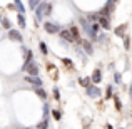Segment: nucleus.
<instances>
[{
  "mask_svg": "<svg viewBox=\"0 0 132 129\" xmlns=\"http://www.w3.org/2000/svg\"><path fill=\"white\" fill-rule=\"evenodd\" d=\"M52 94H54V99L55 101H60V90H59L57 87H54V89H52Z\"/></svg>",
  "mask_w": 132,
  "mask_h": 129,
  "instance_id": "nucleus-26",
  "label": "nucleus"
},
{
  "mask_svg": "<svg viewBox=\"0 0 132 129\" xmlns=\"http://www.w3.org/2000/svg\"><path fill=\"white\" fill-rule=\"evenodd\" d=\"M124 49H126V50H129V49H130V39H129V37H124Z\"/></svg>",
  "mask_w": 132,
  "mask_h": 129,
  "instance_id": "nucleus-27",
  "label": "nucleus"
},
{
  "mask_svg": "<svg viewBox=\"0 0 132 129\" xmlns=\"http://www.w3.org/2000/svg\"><path fill=\"white\" fill-rule=\"evenodd\" d=\"M13 5H15V10L19 13H25V7H23L22 0H13Z\"/></svg>",
  "mask_w": 132,
  "mask_h": 129,
  "instance_id": "nucleus-16",
  "label": "nucleus"
},
{
  "mask_svg": "<svg viewBox=\"0 0 132 129\" xmlns=\"http://www.w3.org/2000/svg\"><path fill=\"white\" fill-rule=\"evenodd\" d=\"M114 97V89H112V86H109L105 89V97H104V99H112Z\"/></svg>",
  "mask_w": 132,
  "mask_h": 129,
  "instance_id": "nucleus-21",
  "label": "nucleus"
},
{
  "mask_svg": "<svg viewBox=\"0 0 132 129\" xmlns=\"http://www.w3.org/2000/svg\"><path fill=\"white\" fill-rule=\"evenodd\" d=\"M99 24H100V27H102L104 30H109V29H110V19H109V17H104V15H100V19H99Z\"/></svg>",
  "mask_w": 132,
  "mask_h": 129,
  "instance_id": "nucleus-11",
  "label": "nucleus"
},
{
  "mask_svg": "<svg viewBox=\"0 0 132 129\" xmlns=\"http://www.w3.org/2000/svg\"><path fill=\"white\" fill-rule=\"evenodd\" d=\"M62 62H64L65 65H69V67H72V60H69V59H62Z\"/></svg>",
  "mask_w": 132,
  "mask_h": 129,
  "instance_id": "nucleus-30",
  "label": "nucleus"
},
{
  "mask_svg": "<svg viewBox=\"0 0 132 129\" xmlns=\"http://www.w3.org/2000/svg\"><path fill=\"white\" fill-rule=\"evenodd\" d=\"M39 49H40V52H42L44 55L48 54V47H47V44H45V42H39Z\"/></svg>",
  "mask_w": 132,
  "mask_h": 129,
  "instance_id": "nucleus-23",
  "label": "nucleus"
},
{
  "mask_svg": "<svg viewBox=\"0 0 132 129\" xmlns=\"http://www.w3.org/2000/svg\"><path fill=\"white\" fill-rule=\"evenodd\" d=\"M22 71L27 72V75H39V65H37L35 60H30L27 64H23Z\"/></svg>",
  "mask_w": 132,
  "mask_h": 129,
  "instance_id": "nucleus-2",
  "label": "nucleus"
},
{
  "mask_svg": "<svg viewBox=\"0 0 132 129\" xmlns=\"http://www.w3.org/2000/svg\"><path fill=\"white\" fill-rule=\"evenodd\" d=\"M70 34H72V39H74V42H77L79 45H82V39H80V30H79L77 25H72L70 29Z\"/></svg>",
  "mask_w": 132,
  "mask_h": 129,
  "instance_id": "nucleus-6",
  "label": "nucleus"
},
{
  "mask_svg": "<svg viewBox=\"0 0 132 129\" xmlns=\"http://www.w3.org/2000/svg\"><path fill=\"white\" fill-rule=\"evenodd\" d=\"M44 30L47 34H50V35H54V34H59L60 32V25H59V24H54V22H45L44 24Z\"/></svg>",
  "mask_w": 132,
  "mask_h": 129,
  "instance_id": "nucleus-3",
  "label": "nucleus"
},
{
  "mask_svg": "<svg viewBox=\"0 0 132 129\" xmlns=\"http://www.w3.org/2000/svg\"><path fill=\"white\" fill-rule=\"evenodd\" d=\"M17 22H19V27H20V29H25V27H27L25 13H19V15H17Z\"/></svg>",
  "mask_w": 132,
  "mask_h": 129,
  "instance_id": "nucleus-15",
  "label": "nucleus"
},
{
  "mask_svg": "<svg viewBox=\"0 0 132 129\" xmlns=\"http://www.w3.org/2000/svg\"><path fill=\"white\" fill-rule=\"evenodd\" d=\"M112 99H114V104H116V109H117V111H120V109H122V102H120V99H119L117 96H114Z\"/></svg>",
  "mask_w": 132,
  "mask_h": 129,
  "instance_id": "nucleus-25",
  "label": "nucleus"
},
{
  "mask_svg": "<svg viewBox=\"0 0 132 129\" xmlns=\"http://www.w3.org/2000/svg\"><path fill=\"white\" fill-rule=\"evenodd\" d=\"M82 47H84L85 54H89V55L94 54V47H92V44H90V40H82Z\"/></svg>",
  "mask_w": 132,
  "mask_h": 129,
  "instance_id": "nucleus-12",
  "label": "nucleus"
},
{
  "mask_svg": "<svg viewBox=\"0 0 132 129\" xmlns=\"http://www.w3.org/2000/svg\"><path fill=\"white\" fill-rule=\"evenodd\" d=\"M0 24H2V27H3L5 30H10V29H12V24H10V20L5 19V17L2 19V22H0Z\"/></svg>",
  "mask_w": 132,
  "mask_h": 129,
  "instance_id": "nucleus-19",
  "label": "nucleus"
},
{
  "mask_svg": "<svg viewBox=\"0 0 132 129\" xmlns=\"http://www.w3.org/2000/svg\"><path fill=\"white\" fill-rule=\"evenodd\" d=\"M105 129H114V127L110 126V124H107V126H105Z\"/></svg>",
  "mask_w": 132,
  "mask_h": 129,
  "instance_id": "nucleus-31",
  "label": "nucleus"
},
{
  "mask_svg": "<svg viewBox=\"0 0 132 129\" xmlns=\"http://www.w3.org/2000/svg\"><path fill=\"white\" fill-rule=\"evenodd\" d=\"M35 94L40 97L42 101H47V97H48V94H47V90L42 89V87H35Z\"/></svg>",
  "mask_w": 132,
  "mask_h": 129,
  "instance_id": "nucleus-14",
  "label": "nucleus"
},
{
  "mask_svg": "<svg viewBox=\"0 0 132 129\" xmlns=\"http://www.w3.org/2000/svg\"><path fill=\"white\" fill-rule=\"evenodd\" d=\"M25 81L29 82V84H32L34 87H42V86H44L42 79H40L39 75H27V77H25Z\"/></svg>",
  "mask_w": 132,
  "mask_h": 129,
  "instance_id": "nucleus-7",
  "label": "nucleus"
},
{
  "mask_svg": "<svg viewBox=\"0 0 132 129\" xmlns=\"http://www.w3.org/2000/svg\"><path fill=\"white\" fill-rule=\"evenodd\" d=\"M114 82H116V84H120V82H122V75H120L119 72L114 74Z\"/></svg>",
  "mask_w": 132,
  "mask_h": 129,
  "instance_id": "nucleus-29",
  "label": "nucleus"
},
{
  "mask_svg": "<svg viewBox=\"0 0 132 129\" xmlns=\"http://www.w3.org/2000/svg\"><path fill=\"white\" fill-rule=\"evenodd\" d=\"M90 79H92V84H100V82H102V71H100V69H95Z\"/></svg>",
  "mask_w": 132,
  "mask_h": 129,
  "instance_id": "nucleus-9",
  "label": "nucleus"
},
{
  "mask_svg": "<svg viewBox=\"0 0 132 129\" xmlns=\"http://www.w3.org/2000/svg\"><path fill=\"white\" fill-rule=\"evenodd\" d=\"M9 39H10V40H13V42H19V44H22V42H23L22 34H20L19 30H15V29H10V30H9Z\"/></svg>",
  "mask_w": 132,
  "mask_h": 129,
  "instance_id": "nucleus-4",
  "label": "nucleus"
},
{
  "mask_svg": "<svg viewBox=\"0 0 132 129\" xmlns=\"http://www.w3.org/2000/svg\"><path fill=\"white\" fill-rule=\"evenodd\" d=\"M52 10H54V5L50 2H40L39 7L35 9V22L39 24L44 17H50Z\"/></svg>",
  "mask_w": 132,
  "mask_h": 129,
  "instance_id": "nucleus-1",
  "label": "nucleus"
},
{
  "mask_svg": "<svg viewBox=\"0 0 132 129\" xmlns=\"http://www.w3.org/2000/svg\"><path fill=\"white\" fill-rule=\"evenodd\" d=\"M25 129H30V127H25Z\"/></svg>",
  "mask_w": 132,
  "mask_h": 129,
  "instance_id": "nucleus-33",
  "label": "nucleus"
},
{
  "mask_svg": "<svg viewBox=\"0 0 132 129\" xmlns=\"http://www.w3.org/2000/svg\"><path fill=\"white\" fill-rule=\"evenodd\" d=\"M50 111H52V109H50V107H48V104L45 102V104H44V117H45V119H47V117H48V112H50Z\"/></svg>",
  "mask_w": 132,
  "mask_h": 129,
  "instance_id": "nucleus-28",
  "label": "nucleus"
},
{
  "mask_svg": "<svg viewBox=\"0 0 132 129\" xmlns=\"http://www.w3.org/2000/svg\"><path fill=\"white\" fill-rule=\"evenodd\" d=\"M50 112H52V116H54L55 121H60V119H62V112H60L59 109H52Z\"/></svg>",
  "mask_w": 132,
  "mask_h": 129,
  "instance_id": "nucleus-22",
  "label": "nucleus"
},
{
  "mask_svg": "<svg viewBox=\"0 0 132 129\" xmlns=\"http://www.w3.org/2000/svg\"><path fill=\"white\" fill-rule=\"evenodd\" d=\"M79 22H80V25H82V29H84V32L89 35V34H90V25H92V24L87 20V17H80V19H79Z\"/></svg>",
  "mask_w": 132,
  "mask_h": 129,
  "instance_id": "nucleus-8",
  "label": "nucleus"
},
{
  "mask_svg": "<svg viewBox=\"0 0 132 129\" xmlns=\"http://www.w3.org/2000/svg\"><path fill=\"white\" fill-rule=\"evenodd\" d=\"M79 82H80V86H84L85 89H87V87L92 84V79H90V77H80V79H79Z\"/></svg>",
  "mask_w": 132,
  "mask_h": 129,
  "instance_id": "nucleus-18",
  "label": "nucleus"
},
{
  "mask_svg": "<svg viewBox=\"0 0 132 129\" xmlns=\"http://www.w3.org/2000/svg\"><path fill=\"white\" fill-rule=\"evenodd\" d=\"M37 129H48V119L44 117V121H40V123L37 124Z\"/></svg>",
  "mask_w": 132,
  "mask_h": 129,
  "instance_id": "nucleus-24",
  "label": "nucleus"
},
{
  "mask_svg": "<svg viewBox=\"0 0 132 129\" xmlns=\"http://www.w3.org/2000/svg\"><path fill=\"white\" fill-rule=\"evenodd\" d=\"M130 99H132V94H130Z\"/></svg>",
  "mask_w": 132,
  "mask_h": 129,
  "instance_id": "nucleus-32",
  "label": "nucleus"
},
{
  "mask_svg": "<svg viewBox=\"0 0 132 129\" xmlns=\"http://www.w3.org/2000/svg\"><path fill=\"white\" fill-rule=\"evenodd\" d=\"M59 34H60V39H62V40H67V42H74V39H72V34H70V30H69V29H62Z\"/></svg>",
  "mask_w": 132,
  "mask_h": 129,
  "instance_id": "nucleus-10",
  "label": "nucleus"
},
{
  "mask_svg": "<svg viewBox=\"0 0 132 129\" xmlns=\"http://www.w3.org/2000/svg\"><path fill=\"white\" fill-rule=\"evenodd\" d=\"M100 94H102V90H100L95 84H90V86L87 87V96L92 97V99H95V97H100Z\"/></svg>",
  "mask_w": 132,
  "mask_h": 129,
  "instance_id": "nucleus-5",
  "label": "nucleus"
},
{
  "mask_svg": "<svg viewBox=\"0 0 132 129\" xmlns=\"http://www.w3.org/2000/svg\"><path fill=\"white\" fill-rule=\"evenodd\" d=\"M40 2H42V0H29V9L30 10H35L37 7H39Z\"/></svg>",
  "mask_w": 132,
  "mask_h": 129,
  "instance_id": "nucleus-20",
  "label": "nucleus"
},
{
  "mask_svg": "<svg viewBox=\"0 0 132 129\" xmlns=\"http://www.w3.org/2000/svg\"><path fill=\"white\" fill-rule=\"evenodd\" d=\"M99 19H100V12L87 13V20H89V22H99Z\"/></svg>",
  "mask_w": 132,
  "mask_h": 129,
  "instance_id": "nucleus-17",
  "label": "nucleus"
},
{
  "mask_svg": "<svg viewBox=\"0 0 132 129\" xmlns=\"http://www.w3.org/2000/svg\"><path fill=\"white\" fill-rule=\"evenodd\" d=\"M126 29H127V25H126V24H122V25L116 27V30H114V34H116L117 37H126Z\"/></svg>",
  "mask_w": 132,
  "mask_h": 129,
  "instance_id": "nucleus-13",
  "label": "nucleus"
}]
</instances>
